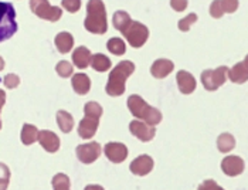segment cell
Instances as JSON below:
<instances>
[{"mask_svg":"<svg viewBox=\"0 0 248 190\" xmlns=\"http://www.w3.org/2000/svg\"><path fill=\"white\" fill-rule=\"evenodd\" d=\"M91 65L98 73H104L111 68V60L104 54H94L91 57Z\"/></svg>","mask_w":248,"mask_h":190,"instance_id":"cell-22","label":"cell"},{"mask_svg":"<svg viewBox=\"0 0 248 190\" xmlns=\"http://www.w3.org/2000/svg\"><path fill=\"white\" fill-rule=\"evenodd\" d=\"M0 179L10 180V169L4 163H1V162H0Z\"/></svg>","mask_w":248,"mask_h":190,"instance_id":"cell-34","label":"cell"},{"mask_svg":"<svg viewBox=\"0 0 248 190\" xmlns=\"http://www.w3.org/2000/svg\"><path fill=\"white\" fill-rule=\"evenodd\" d=\"M20 138H21L23 145H31L36 141H38V129L31 124H24L21 128Z\"/></svg>","mask_w":248,"mask_h":190,"instance_id":"cell-19","label":"cell"},{"mask_svg":"<svg viewBox=\"0 0 248 190\" xmlns=\"http://www.w3.org/2000/svg\"><path fill=\"white\" fill-rule=\"evenodd\" d=\"M246 64H247V65H248V56H247V58H246Z\"/></svg>","mask_w":248,"mask_h":190,"instance_id":"cell-39","label":"cell"},{"mask_svg":"<svg viewBox=\"0 0 248 190\" xmlns=\"http://www.w3.org/2000/svg\"><path fill=\"white\" fill-rule=\"evenodd\" d=\"M38 142L47 152L54 153L60 149V138L51 131H41L38 132Z\"/></svg>","mask_w":248,"mask_h":190,"instance_id":"cell-12","label":"cell"},{"mask_svg":"<svg viewBox=\"0 0 248 190\" xmlns=\"http://www.w3.org/2000/svg\"><path fill=\"white\" fill-rule=\"evenodd\" d=\"M71 84H73V88L78 95H85L90 93L91 90V81L87 74H74L73 79H71Z\"/></svg>","mask_w":248,"mask_h":190,"instance_id":"cell-17","label":"cell"},{"mask_svg":"<svg viewBox=\"0 0 248 190\" xmlns=\"http://www.w3.org/2000/svg\"><path fill=\"white\" fill-rule=\"evenodd\" d=\"M17 32L16 10L12 3L0 1V43L13 37Z\"/></svg>","mask_w":248,"mask_h":190,"instance_id":"cell-4","label":"cell"},{"mask_svg":"<svg viewBox=\"0 0 248 190\" xmlns=\"http://www.w3.org/2000/svg\"><path fill=\"white\" fill-rule=\"evenodd\" d=\"M84 27L94 34H104L108 30L107 10L102 0H88Z\"/></svg>","mask_w":248,"mask_h":190,"instance_id":"cell-1","label":"cell"},{"mask_svg":"<svg viewBox=\"0 0 248 190\" xmlns=\"http://www.w3.org/2000/svg\"><path fill=\"white\" fill-rule=\"evenodd\" d=\"M91 57H93L91 51L87 47L79 46V47H77L76 50H74V53H73V63H74L76 67L84 70V68H87L91 64Z\"/></svg>","mask_w":248,"mask_h":190,"instance_id":"cell-16","label":"cell"},{"mask_svg":"<svg viewBox=\"0 0 248 190\" xmlns=\"http://www.w3.org/2000/svg\"><path fill=\"white\" fill-rule=\"evenodd\" d=\"M153 169V159L148 155H142L134 159L131 163V172L138 176H145Z\"/></svg>","mask_w":248,"mask_h":190,"instance_id":"cell-13","label":"cell"},{"mask_svg":"<svg viewBox=\"0 0 248 190\" xmlns=\"http://www.w3.org/2000/svg\"><path fill=\"white\" fill-rule=\"evenodd\" d=\"M62 7L70 12V13H77L81 7V0H62L61 1Z\"/></svg>","mask_w":248,"mask_h":190,"instance_id":"cell-30","label":"cell"},{"mask_svg":"<svg viewBox=\"0 0 248 190\" xmlns=\"http://www.w3.org/2000/svg\"><path fill=\"white\" fill-rule=\"evenodd\" d=\"M129 131H131V133L134 136H136L142 142L152 141L153 138H155V135H156V129L153 128L152 125H149V124H146L143 121H138V119L132 121L129 124Z\"/></svg>","mask_w":248,"mask_h":190,"instance_id":"cell-9","label":"cell"},{"mask_svg":"<svg viewBox=\"0 0 248 190\" xmlns=\"http://www.w3.org/2000/svg\"><path fill=\"white\" fill-rule=\"evenodd\" d=\"M230 78L234 82H244L248 78V67L246 63L237 64L231 71H230Z\"/></svg>","mask_w":248,"mask_h":190,"instance_id":"cell-23","label":"cell"},{"mask_svg":"<svg viewBox=\"0 0 248 190\" xmlns=\"http://www.w3.org/2000/svg\"><path fill=\"white\" fill-rule=\"evenodd\" d=\"M107 48H108L112 54H115V56H122V54H125V51H126V47H125L124 40L118 37L109 38L108 43H107Z\"/></svg>","mask_w":248,"mask_h":190,"instance_id":"cell-24","label":"cell"},{"mask_svg":"<svg viewBox=\"0 0 248 190\" xmlns=\"http://www.w3.org/2000/svg\"><path fill=\"white\" fill-rule=\"evenodd\" d=\"M135 71V64L132 61L124 60L121 61L114 70L111 71L109 78H108V84L105 87L107 94L111 96H119L125 93V82L126 78L132 76Z\"/></svg>","mask_w":248,"mask_h":190,"instance_id":"cell-2","label":"cell"},{"mask_svg":"<svg viewBox=\"0 0 248 190\" xmlns=\"http://www.w3.org/2000/svg\"><path fill=\"white\" fill-rule=\"evenodd\" d=\"M51 185H53V189L54 190H70V177L64 173H57L53 180H51Z\"/></svg>","mask_w":248,"mask_h":190,"instance_id":"cell-25","label":"cell"},{"mask_svg":"<svg viewBox=\"0 0 248 190\" xmlns=\"http://www.w3.org/2000/svg\"><path fill=\"white\" fill-rule=\"evenodd\" d=\"M104 152L112 163H122L128 156V148L119 142H109L105 145Z\"/></svg>","mask_w":248,"mask_h":190,"instance_id":"cell-10","label":"cell"},{"mask_svg":"<svg viewBox=\"0 0 248 190\" xmlns=\"http://www.w3.org/2000/svg\"><path fill=\"white\" fill-rule=\"evenodd\" d=\"M0 129H1V121H0Z\"/></svg>","mask_w":248,"mask_h":190,"instance_id":"cell-40","label":"cell"},{"mask_svg":"<svg viewBox=\"0 0 248 190\" xmlns=\"http://www.w3.org/2000/svg\"><path fill=\"white\" fill-rule=\"evenodd\" d=\"M197 21V15L196 13H190L189 16H186L185 19H182L179 21V30L182 32H189L193 23Z\"/></svg>","mask_w":248,"mask_h":190,"instance_id":"cell-28","label":"cell"},{"mask_svg":"<svg viewBox=\"0 0 248 190\" xmlns=\"http://www.w3.org/2000/svg\"><path fill=\"white\" fill-rule=\"evenodd\" d=\"M173 68H174L173 61L168 60V58H159V60H156L152 64L151 73H152V76L155 78L160 79V78H166V77L169 76L173 71Z\"/></svg>","mask_w":248,"mask_h":190,"instance_id":"cell-14","label":"cell"},{"mask_svg":"<svg viewBox=\"0 0 248 190\" xmlns=\"http://www.w3.org/2000/svg\"><path fill=\"white\" fill-rule=\"evenodd\" d=\"M99 125V119L98 118H93V116H85L81 119L79 125H78V135L82 139H91L96 133Z\"/></svg>","mask_w":248,"mask_h":190,"instance_id":"cell-11","label":"cell"},{"mask_svg":"<svg viewBox=\"0 0 248 190\" xmlns=\"http://www.w3.org/2000/svg\"><path fill=\"white\" fill-rule=\"evenodd\" d=\"M224 13H234L238 9V0H221Z\"/></svg>","mask_w":248,"mask_h":190,"instance_id":"cell-32","label":"cell"},{"mask_svg":"<svg viewBox=\"0 0 248 190\" xmlns=\"http://www.w3.org/2000/svg\"><path fill=\"white\" fill-rule=\"evenodd\" d=\"M31 12L40 19L58 21L62 16V10L58 6H51L48 0H30Z\"/></svg>","mask_w":248,"mask_h":190,"instance_id":"cell-5","label":"cell"},{"mask_svg":"<svg viewBox=\"0 0 248 190\" xmlns=\"http://www.w3.org/2000/svg\"><path fill=\"white\" fill-rule=\"evenodd\" d=\"M56 71H57V74L60 77H62V78H68V77L73 76L74 68H73V64H71V63H68V61L62 60V61H60L57 65H56Z\"/></svg>","mask_w":248,"mask_h":190,"instance_id":"cell-27","label":"cell"},{"mask_svg":"<svg viewBox=\"0 0 248 190\" xmlns=\"http://www.w3.org/2000/svg\"><path fill=\"white\" fill-rule=\"evenodd\" d=\"M54 43H56V47H57L58 51L65 54V53H68L73 48L74 37L70 33H67V32H61V33H58L57 36H56Z\"/></svg>","mask_w":248,"mask_h":190,"instance_id":"cell-18","label":"cell"},{"mask_svg":"<svg viewBox=\"0 0 248 190\" xmlns=\"http://www.w3.org/2000/svg\"><path fill=\"white\" fill-rule=\"evenodd\" d=\"M84 114H85V116H93V118H98L99 119L101 115H102V108H101V105L98 102L90 101L84 107Z\"/></svg>","mask_w":248,"mask_h":190,"instance_id":"cell-26","label":"cell"},{"mask_svg":"<svg viewBox=\"0 0 248 190\" xmlns=\"http://www.w3.org/2000/svg\"><path fill=\"white\" fill-rule=\"evenodd\" d=\"M57 124L60 129L64 133H68L74 128V118L73 115L67 111H58L57 112Z\"/></svg>","mask_w":248,"mask_h":190,"instance_id":"cell-21","label":"cell"},{"mask_svg":"<svg viewBox=\"0 0 248 190\" xmlns=\"http://www.w3.org/2000/svg\"><path fill=\"white\" fill-rule=\"evenodd\" d=\"M210 15L214 19H220L224 15V9L221 4V0H213L210 6Z\"/></svg>","mask_w":248,"mask_h":190,"instance_id":"cell-29","label":"cell"},{"mask_svg":"<svg viewBox=\"0 0 248 190\" xmlns=\"http://www.w3.org/2000/svg\"><path fill=\"white\" fill-rule=\"evenodd\" d=\"M226 73L227 68L226 67H220L217 70H207L202 74V82L204 85L206 90L213 91L216 88H218L224 81H226Z\"/></svg>","mask_w":248,"mask_h":190,"instance_id":"cell-7","label":"cell"},{"mask_svg":"<svg viewBox=\"0 0 248 190\" xmlns=\"http://www.w3.org/2000/svg\"><path fill=\"white\" fill-rule=\"evenodd\" d=\"M170 6L176 12H183L187 7V0H170Z\"/></svg>","mask_w":248,"mask_h":190,"instance_id":"cell-33","label":"cell"},{"mask_svg":"<svg viewBox=\"0 0 248 190\" xmlns=\"http://www.w3.org/2000/svg\"><path fill=\"white\" fill-rule=\"evenodd\" d=\"M85 190H104L102 186H98V185H88Z\"/></svg>","mask_w":248,"mask_h":190,"instance_id":"cell-37","label":"cell"},{"mask_svg":"<svg viewBox=\"0 0 248 190\" xmlns=\"http://www.w3.org/2000/svg\"><path fill=\"white\" fill-rule=\"evenodd\" d=\"M128 108L135 118H138L152 127L160 124V121H162V112L151 105H148L140 95L135 94L128 98Z\"/></svg>","mask_w":248,"mask_h":190,"instance_id":"cell-3","label":"cell"},{"mask_svg":"<svg viewBox=\"0 0 248 190\" xmlns=\"http://www.w3.org/2000/svg\"><path fill=\"white\" fill-rule=\"evenodd\" d=\"M3 68H4V60L0 57V71H1Z\"/></svg>","mask_w":248,"mask_h":190,"instance_id":"cell-38","label":"cell"},{"mask_svg":"<svg viewBox=\"0 0 248 190\" xmlns=\"http://www.w3.org/2000/svg\"><path fill=\"white\" fill-rule=\"evenodd\" d=\"M112 21H114V27L116 30H119L121 33H124L128 27H129V24L132 23V19H131V16L126 13V12H124V10H118V12H115L114 17H112Z\"/></svg>","mask_w":248,"mask_h":190,"instance_id":"cell-20","label":"cell"},{"mask_svg":"<svg viewBox=\"0 0 248 190\" xmlns=\"http://www.w3.org/2000/svg\"><path fill=\"white\" fill-rule=\"evenodd\" d=\"M124 37L126 38V41L134 47V48H139L142 47L148 38H149V30L145 24L139 23V21H134L129 24V27L122 33Z\"/></svg>","mask_w":248,"mask_h":190,"instance_id":"cell-6","label":"cell"},{"mask_svg":"<svg viewBox=\"0 0 248 190\" xmlns=\"http://www.w3.org/2000/svg\"><path fill=\"white\" fill-rule=\"evenodd\" d=\"M176 79H177V85H179L180 93L189 95L196 90V79H194V77L191 76L190 73L182 70V71L177 73Z\"/></svg>","mask_w":248,"mask_h":190,"instance_id":"cell-15","label":"cell"},{"mask_svg":"<svg viewBox=\"0 0 248 190\" xmlns=\"http://www.w3.org/2000/svg\"><path fill=\"white\" fill-rule=\"evenodd\" d=\"M77 158L81 160V163L90 165L95 162L96 159L101 156V145L98 142H91V143H84L77 146L76 149Z\"/></svg>","mask_w":248,"mask_h":190,"instance_id":"cell-8","label":"cell"},{"mask_svg":"<svg viewBox=\"0 0 248 190\" xmlns=\"http://www.w3.org/2000/svg\"><path fill=\"white\" fill-rule=\"evenodd\" d=\"M9 180L7 179H0V190H7Z\"/></svg>","mask_w":248,"mask_h":190,"instance_id":"cell-36","label":"cell"},{"mask_svg":"<svg viewBox=\"0 0 248 190\" xmlns=\"http://www.w3.org/2000/svg\"><path fill=\"white\" fill-rule=\"evenodd\" d=\"M4 102H6V93L3 90H0V111L4 105Z\"/></svg>","mask_w":248,"mask_h":190,"instance_id":"cell-35","label":"cell"},{"mask_svg":"<svg viewBox=\"0 0 248 190\" xmlns=\"http://www.w3.org/2000/svg\"><path fill=\"white\" fill-rule=\"evenodd\" d=\"M3 84H4V87H6V88H10V90H13V88H16V87H19V84H20L19 76H16V74H7V76L3 78Z\"/></svg>","mask_w":248,"mask_h":190,"instance_id":"cell-31","label":"cell"}]
</instances>
